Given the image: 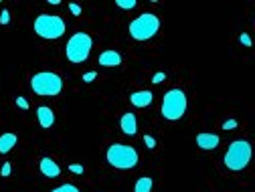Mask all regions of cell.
<instances>
[{
	"mask_svg": "<svg viewBox=\"0 0 255 192\" xmlns=\"http://www.w3.org/2000/svg\"><path fill=\"white\" fill-rule=\"evenodd\" d=\"M221 144V138L217 134H199L197 136V146L201 150H215Z\"/></svg>",
	"mask_w": 255,
	"mask_h": 192,
	"instance_id": "10",
	"label": "cell"
},
{
	"mask_svg": "<svg viewBox=\"0 0 255 192\" xmlns=\"http://www.w3.org/2000/svg\"><path fill=\"white\" fill-rule=\"evenodd\" d=\"M120 127H122V132L126 136H134L138 132V121H136V115L134 113H124L122 119H120Z\"/></svg>",
	"mask_w": 255,
	"mask_h": 192,
	"instance_id": "8",
	"label": "cell"
},
{
	"mask_svg": "<svg viewBox=\"0 0 255 192\" xmlns=\"http://www.w3.org/2000/svg\"><path fill=\"white\" fill-rule=\"evenodd\" d=\"M16 142H18V138L14 136V134H2L0 136V154H8L14 146H16Z\"/></svg>",
	"mask_w": 255,
	"mask_h": 192,
	"instance_id": "14",
	"label": "cell"
},
{
	"mask_svg": "<svg viewBox=\"0 0 255 192\" xmlns=\"http://www.w3.org/2000/svg\"><path fill=\"white\" fill-rule=\"evenodd\" d=\"M33 28L39 37L53 41V39L63 37V33H65V22H63V18L57 14H41V16H37Z\"/></svg>",
	"mask_w": 255,
	"mask_h": 192,
	"instance_id": "6",
	"label": "cell"
},
{
	"mask_svg": "<svg viewBox=\"0 0 255 192\" xmlns=\"http://www.w3.org/2000/svg\"><path fill=\"white\" fill-rule=\"evenodd\" d=\"M30 89H33L41 97H57L63 91V79L57 73L41 71L30 77Z\"/></svg>",
	"mask_w": 255,
	"mask_h": 192,
	"instance_id": "2",
	"label": "cell"
},
{
	"mask_svg": "<svg viewBox=\"0 0 255 192\" xmlns=\"http://www.w3.org/2000/svg\"><path fill=\"white\" fill-rule=\"evenodd\" d=\"M160 30V18L152 12H144L130 22V35L136 41H148Z\"/></svg>",
	"mask_w": 255,
	"mask_h": 192,
	"instance_id": "5",
	"label": "cell"
},
{
	"mask_svg": "<svg viewBox=\"0 0 255 192\" xmlns=\"http://www.w3.org/2000/svg\"><path fill=\"white\" fill-rule=\"evenodd\" d=\"M69 170H71L73 174H83V166H81V164H71Z\"/></svg>",
	"mask_w": 255,
	"mask_h": 192,
	"instance_id": "25",
	"label": "cell"
},
{
	"mask_svg": "<svg viewBox=\"0 0 255 192\" xmlns=\"http://www.w3.org/2000/svg\"><path fill=\"white\" fill-rule=\"evenodd\" d=\"M39 168H41V174H43V176H47V178H57V176L61 174V168H59V166L53 162L51 158H47V156L41 160Z\"/></svg>",
	"mask_w": 255,
	"mask_h": 192,
	"instance_id": "13",
	"label": "cell"
},
{
	"mask_svg": "<svg viewBox=\"0 0 255 192\" xmlns=\"http://www.w3.org/2000/svg\"><path fill=\"white\" fill-rule=\"evenodd\" d=\"M100 65L102 67H118V65H122V55L118 51H104L100 55Z\"/></svg>",
	"mask_w": 255,
	"mask_h": 192,
	"instance_id": "12",
	"label": "cell"
},
{
	"mask_svg": "<svg viewBox=\"0 0 255 192\" xmlns=\"http://www.w3.org/2000/svg\"><path fill=\"white\" fill-rule=\"evenodd\" d=\"M239 41H241V43H243V45H245V47H251V37H249V35H245V33H243V35H241V39H239Z\"/></svg>",
	"mask_w": 255,
	"mask_h": 192,
	"instance_id": "26",
	"label": "cell"
},
{
	"mask_svg": "<svg viewBox=\"0 0 255 192\" xmlns=\"http://www.w3.org/2000/svg\"><path fill=\"white\" fill-rule=\"evenodd\" d=\"M51 192H79V188L75 184H61V186L53 188Z\"/></svg>",
	"mask_w": 255,
	"mask_h": 192,
	"instance_id": "16",
	"label": "cell"
},
{
	"mask_svg": "<svg viewBox=\"0 0 255 192\" xmlns=\"http://www.w3.org/2000/svg\"><path fill=\"white\" fill-rule=\"evenodd\" d=\"M93 79H98V75H95V71H89V73H85V75H83V81H85V83H91Z\"/></svg>",
	"mask_w": 255,
	"mask_h": 192,
	"instance_id": "22",
	"label": "cell"
},
{
	"mask_svg": "<svg viewBox=\"0 0 255 192\" xmlns=\"http://www.w3.org/2000/svg\"><path fill=\"white\" fill-rule=\"evenodd\" d=\"M186 105H188V101H186L184 91L174 87V89L166 91V95H164L162 109H160L162 117L168 119V121H176V119H180L186 113Z\"/></svg>",
	"mask_w": 255,
	"mask_h": 192,
	"instance_id": "4",
	"label": "cell"
},
{
	"mask_svg": "<svg viewBox=\"0 0 255 192\" xmlns=\"http://www.w3.org/2000/svg\"><path fill=\"white\" fill-rule=\"evenodd\" d=\"M0 174H2V176H8V174H10V164H8V162L2 166V172H0Z\"/></svg>",
	"mask_w": 255,
	"mask_h": 192,
	"instance_id": "27",
	"label": "cell"
},
{
	"mask_svg": "<svg viewBox=\"0 0 255 192\" xmlns=\"http://www.w3.org/2000/svg\"><path fill=\"white\" fill-rule=\"evenodd\" d=\"M37 117H39L41 127H45V130L53 127V123H55V113H53V109H51V107H47V105L37 107Z\"/></svg>",
	"mask_w": 255,
	"mask_h": 192,
	"instance_id": "11",
	"label": "cell"
},
{
	"mask_svg": "<svg viewBox=\"0 0 255 192\" xmlns=\"http://www.w3.org/2000/svg\"><path fill=\"white\" fill-rule=\"evenodd\" d=\"M91 47H93V41H91V37L87 33H75L69 39L67 49H65L67 59L71 63H75V65H81L83 61H87V57L91 53Z\"/></svg>",
	"mask_w": 255,
	"mask_h": 192,
	"instance_id": "7",
	"label": "cell"
},
{
	"mask_svg": "<svg viewBox=\"0 0 255 192\" xmlns=\"http://www.w3.org/2000/svg\"><path fill=\"white\" fill-rule=\"evenodd\" d=\"M152 178H148V176H142L138 182H136V186H134V192H152Z\"/></svg>",
	"mask_w": 255,
	"mask_h": 192,
	"instance_id": "15",
	"label": "cell"
},
{
	"mask_svg": "<svg viewBox=\"0 0 255 192\" xmlns=\"http://www.w3.org/2000/svg\"><path fill=\"white\" fill-rule=\"evenodd\" d=\"M251 156H253L251 144L247 140H235V142H231L225 158H223V162H225V166L231 172H241L249 166Z\"/></svg>",
	"mask_w": 255,
	"mask_h": 192,
	"instance_id": "1",
	"label": "cell"
},
{
	"mask_svg": "<svg viewBox=\"0 0 255 192\" xmlns=\"http://www.w3.org/2000/svg\"><path fill=\"white\" fill-rule=\"evenodd\" d=\"M69 10H71V14H73V16H79V14H81V6H79V4H75V2H71V4H69Z\"/></svg>",
	"mask_w": 255,
	"mask_h": 192,
	"instance_id": "21",
	"label": "cell"
},
{
	"mask_svg": "<svg viewBox=\"0 0 255 192\" xmlns=\"http://www.w3.org/2000/svg\"><path fill=\"white\" fill-rule=\"evenodd\" d=\"M108 162L118 168V170H132L138 164V152L132 146H126V144H112L108 148Z\"/></svg>",
	"mask_w": 255,
	"mask_h": 192,
	"instance_id": "3",
	"label": "cell"
},
{
	"mask_svg": "<svg viewBox=\"0 0 255 192\" xmlns=\"http://www.w3.org/2000/svg\"><path fill=\"white\" fill-rule=\"evenodd\" d=\"M235 127H237V119H227L223 123V130H235Z\"/></svg>",
	"mask_w": 255,
	"mask_h": 192,
	"instance_id": "20",
	"label": "cell"
},
{
	"mask_svg": "<svg viewBox=\"0 0 255 192\" xmlns=\"http://www.w3.org/2000/svg\"><path fill=\"white\" fill-rule=\"evenodd\" d=\"M16 105H18L20 109H28V101H26L24 97H16Z\"/></svg>",
	"mask_w": 255,
	"mask_h": 192,
	"instance_id": "23",
	"label": "cell"
},
{
	"mask_svg": "<svg viewBox=\"0 0 255 192\" xmlns=\"http://www.w3.org/2000/svg\"><path fill=\"white\" fill-rule=\"evenodd\" d=\"M116 4H118L120 8L130 10V8H134V6H136V0H116Z\"/></svg>",
	"mask_w": 255,
	"mask_h": 192,
	"instance_id": "17",
	"label": "cell"
},
{
	"mask_svg": "<svg viewBox=\"0 0 255 192\" xmlns=\"http://www.w3.org/2000/svg\"><path fill=\"white\" fill-rule=\"evenodd\" d=\"M152 99H154V95H152V91H148V89H144V91H134V93L130 95V101H132L134 107H148V105L152 103Z\"/></svg>",
	"mask_w": 255,
	"mask_h": 192,
	"instance_id": "9",
	"label": "cell"
},
{
	"mask_svg": "<svg viewBox=\"0 0 255 192\" xmlns=\"http://www.w3.org/2000/svg\"><path fill=\"white\" fill-rule=\"evenodd\" d=\"M144 142H146V148H156V142H154V138L152 136H144Z\"/></svg>",
	"mask_w": 255,
	"mask_h": 192,
	"instance_id": "24",
	"label": "cell"
},
{
	"mask_svg": "<svg viewBox=\"0 0 255 192\" xmlns=\"http://www.w3.org/2000/svg\"><path fill=\"white\" fill-rule=\"evenodd\" d=\"M8 22H10V12L2 10V12H0V24H8Z\"/></svg>",
	"mask_w": 255,
	"mask_h": 192,
	"instance_id": "19",
	"label": "cell"
},
{
	"mask_svg": "<svg viewBox=\"0 0 255 192\" xmlns=\"http://www.w3.org/2000/svg\"><path fill=\"white\" fill-rule=\"evenodd\" d=\"M166 81V73H154V77H152V83H156V85H160V83H164Z\"/></svg>",
	"mask_w": 255,
	"mask_h": 192,
	"instance_id": "18",
	"label": "cell"
}]
</instances>
